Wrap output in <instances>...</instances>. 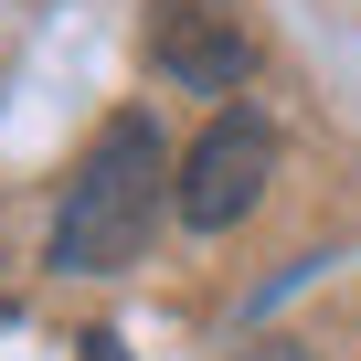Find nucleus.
Segmentation results:
<instances>
[{"instance_id": "nucleus-4", "label": "nucleus", "mask_w": 361, "mask_h": 361, "mask_svg": "<svg viewBox=\"0 0 361 361\" xmlns=\"http://www.w3.org/2000/svg\"><path fill=\"white\" fill-rule=\"evenodd\" d=\"M75 361H128V340H117V329H85V340H75Z\"/></svg>"}, {"instance_id": "nucleus-5", "label": "nucleus", "mask_w": 361, "mask_h": 361, "mask_svg": "<svg viewBox=\"0 0 361 361\" xmlns=\"http://www.w3.org/2000/svg\"><path fill=\"white\" fill-rule=\"evenodd\" d=\"M245 361H298V350H287V340H266V350H245Z\"/></svg>"}, {"instance_id": "nucleus-1", "label": "nucleus", "mask_w": 361, "mask_h": 361, "mask_svg": "<svg viewBox=\"0 0 361 361\" xmlns=\"http://www.w3.org/2000/svg\"><path fill=\"white\" fill-rule=\"evenodd\" d=\"M170 192H180V159H170L159 117H149V106H117V117L85 138L75 180H64V213H54V266H75V276L128 266V255L149 245V224H159V202H170Z\"/></svg>"}, {"instance_id": "nucleus-3", "label": "nucleus", "mask_w": 361, "mask_h": 361, "mask_svg": "<svg viewBox=\"0 0 361 361\" xmlns=\"http://www.w3.org/2000/svg\"><path fill=\"white\" fill-rule=\"evenodd\" d=\"M149 54H159L170 85H192V96H234L245 64H255V43H245V22L224 11V0H159Z\"/></svg>"}, {"instance_id": "nucleus-2", "label": "nucleus", "mask_w": 361, "mask_h": 361, "mask_svg": "<svg viewBox=\"0 0 361 361\" xmlns=\"http://www.w3.org/2000/svg\"><path fill=\"white\" fill-rule=\"evenodd\" d=\"M266 180H276V128H266L255 106H224L192 149H180V192H170V213L202 224V234H224V224H245V213L266 202Z\"/></svg>"}]
</instances>
